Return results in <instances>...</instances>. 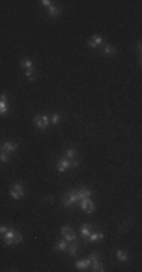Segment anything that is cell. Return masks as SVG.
I'll return each instance as SVG.
<instances>
[{"label":"cell","instance_id":"cell-20","mask_svg":"<svg viewBox=\"0 0 142 272\" xmlns=\"http://www.w3.org/2000/svg\"><path fill=\"white\" fill-rule=\"evenodd\" d=\"M67 247H68L67 240H60V242H58V243L55 245V249H58V251H65Z\"/></svg>","mask_w":142,"mask_h":272},{"label":"cell","instance_id":"cell-26","mask_svg":"<svg viewBox=\"0 0 142 272\" xmlns=\"http://www.w3.org/2000/svg\"><path fill=\"white\" fill-rule=\"evenodd\" d=\"M8 160H9V157H8V153L2 151V153H0V162H2V163H8Z\"/></svg>","mask_w":142,"mask_h":272},{"label":"cell","instance_id":"cell-22","mask_svg":"<svg viewBox=\"0 0 142 272\" xmlns=\"http://www.w3.org/2000/svg\"><path fill=\"white\" fill-rule=\"evenodd\" d=\"M103 52H104V55H106V56H113V55H115V48H113L112 45H106Z\"/></svg>","mask_w":142,"mask_h":272},{"label":"cell","instance_id":"cell-8","mask_svg":"<svg viewBox=\"0 0 142 272\" xmlns=\"http://www.w3.org/2000/svg\"><path fill=\"white\" fill-rule=\"evenodd\" d=\"M103 238H104V234H103L101 231H92V233L89 234V238L86 239V242H88V243H91V242H97V240H101Z\"/></svg>","mask_w":142,"mask_h":272},{"label":"cell","instance_id":"cell-5","mask_svg":"<svg viewBox=\"0 0 142 272\" xmlns=\"http://www.w3.org/2000/svg\"><path fill=\"white\" fill-rule=\"evenodd\" d=\"M80 203H82V210L85 212V213H92V212H94L95 206L89 198H85V200H82Z\"/></svg>","mask_w":142,"mask_h":272},{"label":"cell","instance_id":"cell-19","mask_svg":"<svg viewBox=\"0 0 142 272\" xmlns=\"http://www.w3.org/2000/svg\"><path fill=\"white\" fill-rule=\"evenodd\" d=\"M20 65L23 68H26V70H29V68H33V62L30 61V59H27V57H24V59H21V62H20Z\"/></svg>","mask_w":142,"mask_h":272},{"label":"cell","instance_id":"cell-2","mask_svg":"<svg viewBox=\"0 0 142 272\" xmlns=\"http://www.w3.org/2000/svg\"><path fill=\"white\" fill-rule=\"evenodd\" d=\"M60 233L65 236V240H67V242H74V240H76V233H74V230H73L71 227H62V228H60Z\"/></svg>","mask_w":142,"mask_h":272},{"label":"cell","instance_id":"cell-16","mask_svg":"<svg viewBox=\"0 0 142 272\" xmlns=\"http://www.w3.org/2000/svg\"><path fill=\"white\" fill-rule=\"evenodd\" d=\"M26 76H27V79L32 80V82H35V80L38 79V73H36V70H33V68H29V70L26 71Z\"/></svg>","mask_w":142,"mask_h":272},{"label":"cell","instance_id":"cell-9","mask_svg":"<svg viewBox=\"0 0 142 272\" xmlns=\"http://www.w3.org/2000/svg\"><path fill=\"white\" fill-rule=\"evenodd\" d=\"M6 94L0 95V115H6L8 113V106H6Z\"/></svg>","mask_w":142,"mask_h":272},{"label":"cell","instance_id":"cell-28","mask_svg":"<svg viewBox=\"0 0 142 272\" xmlns=\"http://www.w3.org/2000/svg\"><path fill=\"white\" fill-rule=\"evenodd\" d=\"M41 3H42V5H44V6H47V8H50V6H51V3H53V2H50V0H42V2H41Z\"/></svg>","mask_w":142,"mask_h":272},{"label":"cell","instance_id":"cell-23","mask_svg":"<svg viewBox=\"0 0 142 272\" xmlns=\"http://www.w3.org/2000/svg\"><path fill=\"white\" fill-rule=\"evenodd\" d=\"M21 239H23V236H21V233H18V231H15V233H14V236H12V245H15V243H18V242H21Z\"/></svg>","mask_w":142,"mask_h":272},{"label":"cell","instance_id":"cell-12","mask_svg":"<svg viewBox=\"0 0 142 272\" xmlns=\"http://www.w3.org/2000/svg\"><path fill=\"white\" fill-rule=\"evenodd\" d=\"M3 151L5 153H11V151H15L17 150V144L15 142H11V141H8V142H5L3 144Z\"/></svg>","mask_w":142,"mask_h":272},{"label":"cell","instance_id":"cell-18","mask_svg":"<svg viewBox=\"0 0 142 272\" xmlns=\"http://www.w3.org/2000/svg\"><path fill=\"white\" fill-rule=\"evenodd\" d=\"M67 249H68V252H70L71 257H76V254H77V251H79V243L68 245V247H67Z\"/></svg>","mask_w":142,"mask_h":272},{"label":"cell","instance_id":"cell-3","mask_svg":"<svg viewBox=\"0 0 142 272\" xmlns=\"http://www.w3.org/2000/svg\"><path fill=\"white\" fill-rule=\"evenodd\" d=\"M33 123H35V125L38 127V129H46L48 125V118L46 116V115H38V116H35L33 118Z\"/></svg>","mask_w":142,"mask_h":272},{"label":"cell","instance_id":"cell-24","mask_svg":"<svg viewBox=\"0 0 142 272\" xmlns=\"http://www.w3.org/2000/svg\"><path fill=\"white\" fill-rule=\"evenodd\" d=\"M98 259H100V252H97V251L91 252V254H89V257H88V260L91 261V263H92V261H95V260H98Z\"/></svg>","mask_w":142,"mask_h":272},{"label":"cell","instance_id":"cell-11","mask_svg":"<svg viewBox=\"0 0 142 272\" xmlns=\"http://www.w3.org/2000/svg\"><path fill=\"white\" fill-rule=\"evenodd\" d=\"M14 233H15L14 228H8V230H6V233H5V236H3L6 245H12V236H14Z\"/></svg>","mask_w":142,"mask_h":272},{"label":"cell","instance_id":"cell-25","mask_svg":"<svg viewBox=\"0 0 142 272\" xmlns=\"http://www.w3.org/2000/svg\"><path fill=\"white\" fill-rule=\"evenodd\" d=\"M76 157H77V151L74 148H70L67 151V159H76Z\"/></svg>","mask_w":142,"mask_h":272},{"label":"cell","instance_id":"cell-30","mask_svg":"<svg viewBox=\"0 0 142 272\" xmlns=\"http://www.w3.org/2000/svg\"><path fill=\"white\" fill-rule=\"evenodd\" d=\"M6 230H8V227H0V234H5Z\"/></svg>","mask_w":142,"mask_h":272},{"label":"cell","instance_id":"cell-14","mask_svg":"<svg viewBox=\"0 0 142 272\" xmlns=\"http://www.w3.org/2000/svg\"><path fill=\"white\" fill-rule=\"evenodd\" d=\"M89 266H91V261L89 260H79L76 263V268H77L79 271H85V269L89 268Z\"/></svg>","mask_w":142,"mask_h":272},{"label":"cell","instance_id":"cell-29","mask_svg":"<svg viewBox=\"0 0 142 272\" xmlns=\"http://www.w3.org/2000/svg\"><path fill=\"white\" fill-rule=\"evenodd\" d=\"M71 166H73V168L79 166V160H77V159H73V162H71Z\"/></svg>","mask_w":142,"mask_h":272},{"label":"cell","instance_id":"cell-15","mask_svg":"<svg viewBox=\"0 0 142 272\" xmlns=\"http://www.w3.org/2000/svg\"><path fill=\"white\" fill-rule=\"evenodd\" d=\"M91 271H95V272H103L104 271V266H103V263H100L98 260H95V261H92L91 263Z\"/></svg>","mask_w":142,"mask_h":272},{"label":"cell","instance_id":"cell-7","mask_svg":"<svg viewBox=\"0 0 142 272\" xmlns=\"http://www.w3.org/2000/svg\"><path fill=\"white\" fill-rule=\"evenodd\" d=\"M94 231V228H92V225L91 224H85V225H82V228H80V234H82V238L86 240V239L89 238V234Z\"/></svg>","mask_w":142,"mask_h":272},{"label":"cell","instance_id":"cell-4","mask_svg":"<svg viewBox=\"0 0 142 272\" xmlns=\"http://www.w3.org/2000/svg\"><path fill=\"white\" fill-rule=\"evenodd\" d=\"M70 166H71V162H70V159H67V157L59 159V160H58V165H56V168H58L59 172H65Z\"/></svg>","mask_w":142,"mask_h":272},{"label":"cell","instance_id":"cell-6","mask_svg":"<svg viewBox=\"0 0 142 272\" xmlns=\"http://www.w3.org/2000/svg\"><path fill=\"white\" fill-rule=\"evenodd\" d=\"M74 193H76V201H82L85 198H89L91 197V189L83 188L80 191H74Z\"/></svg>","mask_w":142,"mask_h":272},{"label":"cell","instance_id":"cell-10","mask_svg":"<svg viewBox=\"0 0 142 272\" xmlns=\"http://www.w3.org/2000/svg\"><path fill=\"white\" fill-rule=\"evenodd\" d=\"M103 43V38L100 36V35H92L89 39H88V44L91 45V47H97V45H100Z\"/></svg>","mask_w":142,"mask_h":272},{"label":"cell","instance_id":"cell-13","mask_svg":"<svg viewBox=\"0 0 142 272\" xmlns=\"http://www.w3.org/2000/svg\"><path fill=\"white\" fill-rule=\"evenodd\" d=\"M60 14H62V9H60V8H56V6H53V5L48 8V15H50V17H55V18H56V17H59Z\"/></svg>","mask_w":142,"mask_h":272},{"label":"cell","instance_id":"cell-17","mask_svg":"<svg viewBox=\"0 0 142 272\" xmlns=\"http://www.w3.org/2000/svg\"><path fill=\"white\" fill-rule=\"evenodd\" d=\"M117 259H118L119 261H127L129 260V254H127L124 249H118V251H117Z\"/></svg>","mask_w":142,"mask_h":272},{"label":"cell","instance_id":"cell-27","mask_svg":"<svg viewBox=\"0 0 142 272\" xmlns=\"http://www.w3.org/2000/svg\"><path fill=\"white\" fill-rule=\"evenodd\" d=\"M60 121V115H58V113H55L53 116H51V124H58Z\"/></svg>","mask_w":142,"mask_h":272},{"label":"cell","instance_id":"cell-21","mask_svg":"<svg viewBox=\"0 0 142 272\" xmlns=\"http://www.w3.org/2000/svg\"><path fill=\"white\" fill-rule=\"evenodd\" d=\"M62 204L64 206H70V204H73V200H71V193H65L64 197H62Z\"/></svg>","mask_w":142,"mask_h":272},{"label":"cell","instance_id":"cell-1","mask_svg":"<svg viewBox=\"0 0 142 272\" xmlns=\"http://www.w3.org/2000/svg\"><path fill=\"white\" fill-rule=\"evenodd\" d=\"M11 197L14 200H20L24 197V188L20 183H14V186L11 188Z\"/></svg>","mask_w":142,"mask_h":272}]
</instances>
